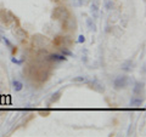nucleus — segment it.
Listing matches in <instances>:
<instances>
[{"label": "nucleus", "instance_id": "obj_9", "mask_svg": "<svg viewBox=\"0 0 146 137\" xmlns=\"http://www.w3.org/2000/svg\"><path fill=\"white\" fill-rule=\"evenodd\" d=\"M60 95H61L60 91H57V92H55V94L52 95V97L50 98V103H52V102H57L58 99H60Z\"/></svg>", "mask_w": 146, "mask_h": 137}, {"label": "nucleus", "instance_id": "obj_8", "mask_svg": "<svg viewBox=\"0 0 146 137\" xmlns=\"http://www.w3.org/2000/svg\"><path fill=\"white\" fill-rule=\"evenodd\" d=\"M141 92H144V84L143 83H136L134 88V94L135 95H141Z\"/></svg>", "mask_w": 146, "mask_h": 137}, {"label": "nucleus", "instance_id": "obj_12", "mask_svg": "<svg viewBox=\"0 0 146 137\" xmlns=\"http://www.w3.org/2000/svg\"><path fill=\"white\" fill-rule=\"evenodd\" d=\"M39 114H40L42 117H48L49 114H50V111H40Z\"/></svg>", "mask_w": 146, "mask_h": 137}, {"label": "nucleus", "instance_id": "obj_15", "mask_svg": "<svg viewBox=\"0 0 146 137\" xmlns=\"http://www.w3.org/2000/svg\"><path fill=\"white\" fill-rule=\"evenodd\" d=\"M52 1H55V3H61V1H63V0H52Z\"/></svg>", "mask_w": 146, "mask_h": 137}, {"label": "nucleus", "instance_id": "obj_10", "mask_svg": "<svg viewBox=\"0 0 146 137\" xmlns=\"http://www.w3.org/2000/svg\"><path fill=\"white\" fill-rule=\"evenodd\" d=\"M141 103H143V99H141V98H139V99H131V102H130V104H131V106H134V107H139Z\"/></svg>", "mask_w": 146, "mask_h": 137}, {"label": "nucleus", "instance_id": "obj_4", "mask_svg": "<svg viewBox=\"0 0 146 137\" xmlns=\"http://www.w3.org/2000/svg\"><path fill=\"white\" fill-rule=\"evenodd\" d=\"M77 28V22L74 20V17H72L71 15L67 16L65 20H62V29L65 30H76Z\"/></svg>", "mask_w": 146, "mask_h": 137}, {"label": "nucleus", "instance_id": "obj_6", "mask_svg": "<svg viewBox=\"0 0 146 137\" xmlns=\"http://www.w3.org/2000/svg\"><path fill=\"white\" fill-rule=\"evenodd\" d=\"M13 34H15V36L17 38V40L20 43H26L27 41V33L22 28H20V27L13 30Z\"/></svg>", "mask_w": 146, "mask_h": 137}, {"label": "nucleus", "instance_id": "obj_11", "mask_svg": "<svg viewBox=\"0 0 146 137\" xmlns=\"http://www.w3.org/2000/svg\"><path fill=\"white\" fill-rule=\"evenodd\" d=\"M22 83H20V81H13V89H15L16 91H20L22 90Z\"/></svg>", "mask_w": 146, "mask_h": 137}, {"label": "nucleus", "instance_id": "obj_1", "mask_svg": "<svg viewBox=\"0 0 146 137\" xmlns=\"http://www.w3.org/2000/svg\"><path fill=\"white\" fill-rule=\"evenodd\" d=\"M28 72H29L31 76L33 78V79H35L36 81H39V83L46 81L50 75L49 69L44 66H29Z\"/></svg>", "mask_w": 146, "mask_h": 137}, {"label": "nucleus", "instance_id": "obj_13", "mask_svg": "<svg viewBox=\"0 0 146 137\" xmlns=\"http://www.w3.org/2000/svg\"><path fill=\"white\" fill-rule=\"evenodd\" d=\"M73 81H85L84 78H76V79H73Z\"/></svg>", "mask_w": 146, "mask_h": 137}, {"label": "nucleus", "instance_id": "obj_5", "mask_svg": "<svg viewBox=\"0 0 146 137\" xmlns=\"http://www.w3.org/2000/svg\"><path fill=\"white\" fill-rule=\"evenodd\" d=\"M128 85V76L125 75H121L117 76L115 81H113V86H115L116 90H121V89H125Z\"/></svg>", "mask_w": 146, "mask_h": 137}, {"label": "nucleus", "instance_id": "obj_2", "mask_svg": "<svg viewBox=\"0 0 146 137\" xmlns=\"http://www.w3.org/2000/svg\"><path fill=\"white\" fill-rule=\"evenodd\" d=\"M70 15H71L70 11H68L65 6H57V7L54 9L51 17H52V20L62 21V20H65V18H66L67 16H70Z\"/></svg>", "mask_w": 146, "mask_h": 137}, {"label": "nucleus", "instance_id": "obj_7", "mask_svg": "<svg viewBox=\"0 0 146 137\" xmlns=\"http://www.w3.org/2000/svg\"><path fill=\"white\" fill-rule=\"evenodd\" d=\"M91 88H93L94 90L99 91V92H104V91H105V86H104V84L99 83V81H94V83L91 84Z\"/></svg>", "mask_w": 146, "mask_h": 137}, {"label": "nucleus", "instance_id": "obj_3", "mask_svg": "<svg viewBox=\"0 0 146 137\" xmlns=\"http://www.w3.org/2000/svg\"><path fill=\"white\" fill-rule=\"evenodd\" d=\"M54 44L56 45L57 47H61V49H67L71 46L72 44V40L70 36H65V35H57L56 38L54 39Z\"/></svg>", "mask_w": 146, "mask_h": 137}, {"label": "nucleus", "instance_id": "obj_14", "mask_svg": "<svg viewBox=\"0 0 146 137\" xmlns=\"http://www.w3.org/2000/svg\"><path fill=\"white\" fill-rule=\"evenodd\" d=\"M79 38H80L79 41H84V36H79Z\"/></svg>", "mask_w": 146, "mask_h": 137}]
</instances>
